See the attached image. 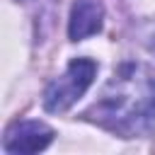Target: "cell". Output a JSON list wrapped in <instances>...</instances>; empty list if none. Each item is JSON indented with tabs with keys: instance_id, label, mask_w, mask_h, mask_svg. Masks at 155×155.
Segmentation results:
<instances>
[{
	"instance_id": "1",
	"label": "cell",
	"mask_w": 155,
	"mask_h": 155,
	"mask_svg": "<svg viewBox=\"0 0 155 155\" xmlns=\"http://www.w3.org/2000/svg\"><path fill=\"white\" fill-rule=\"evenodd\" d=\"M85 116L119 133H138L155 119V75L138 63L124 65Z\"/></svg>"
},
{
	"instance_id": "2",
	"label": "cell",
	"mask_w": 155,
	"mask_h": 155,
	"mask_svg": "<svg viewBox=\"0 0 155 155\" xmlns=\"http://www.w3.org/2000/svg\"><path fill=\"white\" fill-rule=\"evenodd\" d=\"M94 73H97V63L90 61V58H75L68 63L65 73L56 80L48 82L46 92H44V107L46 111H65L70 109L85 92L87 87L92 85L94 80Z\"/></svg>"
},
{
	"instance_id": "3",
	"label": "cell",
	"mask_w": 155,
	"mask_h": 155,
	"mask_svg": "<svg viewBox=\"0 0 155 155\" xmlns=\"http://www.w3.org/2000/svg\"><path fill=\"white\" fill-rule=\"evenodd\" d=\"M53 140V128L41 121H17L7 128L2 148L5 153H39Z\"/></svg>"
},
{
	"instance_id": "4",
	"label": "cell",
	"mask_w": 155,
	"mask_h": 155,
	"mask_svg": "<svg viewBox=\"0 0 155 155\" xmlns=\"http://www.w3.org/2000/svg\"><path fill=\"white\" fill-rule=\"evenodd\" d=\"M102 19H104V7L99 0H75L68 22V36L73 41L87 39L102 29Z\"/></svg>"
}]
</instances>
